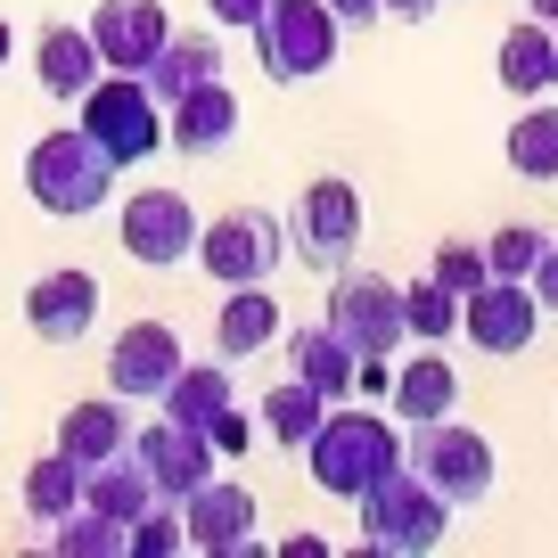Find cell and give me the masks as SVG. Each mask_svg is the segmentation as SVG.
Listing matches in <instances>:
<instances>
[{
    "label": "cell",
    "mask_w": 558,
    "mask_h": 558,
    "mask_svg": "<svg viewBox=\"0 0 558 558\" xmlns=\"http://www.w3.org/2000/svg\"><path fill=\"white\" fill-rule=\"evenodd\" d=\"M288 362H296V378L320 386L329 402L353 395V345L329 329V320H320V329H288Z\"/></svg>",
    "instance_id": "obj_25"
},
{
    "label": "cell",
    "mask_w": 558,
    "mask_h": 558,
    "mask_svg": "<svg viewBox=\"0 0 558 558\" xmlns=\"http://www.w3.org/2000/svg\"><path fill=\"white\" fill-rule=\"evenodd\" d=\"M337 41H345V25H337L329 0H271L255 25V58L271 83H313V74L337 66Z\"/></svg>",
    "instance_id": "obj_4"
},
{
    "label": "cell",
    "mask_w": 558,
    "mask_h": 558,
    "mask_svg": "<svg viewBox=\"0 0 558 558\" xmlns=\"http://www.w3.org/2000/svg\"><path fill=\"white\" fill-rule=\"evenodd\" d=\"M353 509H362V550H386V558H418V550H436L444 525H452V501H444V493L427 485L411 460H402V469H386Z\"/></svg>",
    "instance_id": "obj_3"
},
{
    "label": "cell",
    "mask_w": 558,
    "mask_h": 558,
    "mask_svg": "<svg viewBox=\"0 0 558 558\" xmlns=\"http://www.w3.org/2000/svg\"><path fill=\"white\" fill-rule=\"evenodd\" d=\"M509 173L558 181V107H525V116L509 123Z\"/></svg>",
    "instance_id": "obj_29"
},
{
    "label": "cell",
    "mask_w": 558,
    "mask_h": 558,
    "mask_svg": "<svg viewBox=\"0 0 558 558\" xmlns=\"http://www.w3.org/2000/svg\"><path fill=\"white\" fill-rule=\"evenodd\" d=\"M402 460H411L452 509H476L493 493V444L476 436V427H452V418H418L411 444H402Z\"/></svg>",
    "instance_id": "obj_9"
},
{
    "label": "cell",
    "mask_w": 558,
    "mask_h": 558,
    "mask_svg": "<svg viewBox=\"0 0 558 558\" xmlns=\"http://www.w3.org/2000/svg\"><path fill=\"white\" fill-rule=\"evenodd\" d=\"M58 452L83 460V469H99V460L132 452V411H123V395H107V402H74V411L58 418Z\"/></svg>",
    "instance_id": "obj_21"
},
{
    "label": "cell",
    "mask_w": 558,
    "mask_h": 558,
    "mask_svg": "<svg viewBox=\"0 0 558 558\" xmlns=\"http://www.w3.org/2000/svg\"><path fill=\"white\" fill-rule=\"evenodd\" d=\"M353 246H362V190L337 173L304 181L296 190V214H288V255L304 271H345Z\"/></svg>",
    "instance_id": "obj_5"
},
{
    "label": "cell",
    "mask_w": 558,
    "mask_h": 558,
    "mask_svg": "<svg viewBox=\"0 0 558 558\" xmlns=\"http://www.w3.org/2000/svg\"><path fill=\"white\" fill-rule=\"evenodd\" d=\"M525 288L542 296V313H558V246H542V263L525 271Z\"/></svg>",
    "instance_id": "obj_37"
},
{
    "label": "cell",
    "mask_w": 558,
    "mask_h": 558,
    "mask_svg": "<svg viewBox=\"0 0 558 558\" xmlns=\"http://www.w3.org/2000/svg\"><path fill=\"white\" fill-rule=\"evenodd\" d=\"M386 17H402V25H418V17H436V0H386Z\"/></svg>",
    "instance_id": "obj_41"
},
{
    "label": "cell",
    "mask_w": 558,
    "mask_h": 558,
    "mask_svg": "<svg viewBox=\"0 0 558 558\" xmlns=\"http://www.w3.org/2000/svg\"><path fill=\"white\" fill-rule=\"evenodd\" d=\"M165 34H173L165 0H99V9H90V41H99L107 74H148V58L165 50Z\"/></svg>",
    "instance_id": "obj_14"
},
{
    "label": "cell",
    "mask_w": 558,
    "mask_h": 558,
    "mask_svg": "<svg viewBox=\"0 0 558 558\" xmlns=\"http://www.w3.org/2000/svg\"><path fill=\"white\" fill-rule=\"evenodd\" d=\"M123 165L107 157L99 140L83 132V123H66V132H41L34 148H25V197H34L41 214H58V222H83V214L107 206V190H116Z\"/></svg>",
    "instance_id": "obj_1"
},
{
    "label": "cell",
    "mask_w": 558,
    "mask_h": 558,
    "mask_svg": "<svg viewBox=\"0 0 558 558\" xmlns=\"http://www.w3.org/2000/svg\"><path fill=\"white\" fill-rule=\"evenodd\" d=\"M550 90H558V25H550Z\"/></svg>",
    "instance_id": "obj_43"
},
{
    "label": "cell",
    "mask_w": 558,
    "mask_h": 558,
    "mask_svg": "<svg viewBox=\"0 0 558 558\" xmlns=\"http://www.w3.org/2000/svg\"><path fill=\"white\" fill-rule=\"evenodd\" d=\"M116 239L132 263H148V271H173V263L197 255V206L181 190H132L116 214Z\"/></svg>",
    "instance_id": "obj_10"
},
{
    "label": "cell",
    "mask_w": 558,
    "mask_h": 558,
    "mask_svg": "<svg viewBox=\"0 0 558 558\" xmlns=\"http://www.w3.org/2000/svg\"><path fill=\"white\" fill-rule=\"evenodd\" d=\"M534 329H542V296L525 288V279H485L476 296H460V337H469L476 353H493V362L525 353Z\"/></svg>",
    "instance_id": "obj_11"
},
{
    "label": "cell",
    "mask_w": 558,
    "mask_h": 558,
    "mask_svg": "<svg viewBox=\"0 0 558 558\" xmlns=\"http://www.w3.org/2000/svg\"><path fill=\"white\" fill-rule=\"evenodd\" d=\"M50 550L58 558H123V525L99 518V509H66V518L50 525Z\"/></svg>",
    "instance_id": "obj_31"
},
{
    "label": "cell",
    "mask_w": 558,
    "mask_h": 558,
    "mask_svg": "<svg viewBox=\"0 0 558 558\" xmlns=\"http://www.w3.org/2000/svg\"><path fill=\"white\" fill-rule=\"evenodd\" d=\"M25 518L34 525H58L66 509H83V460H66V452H41L34 469H25Z\"/></svg>",
    "instance_id": "obj_27"
},
{
    "label": "cell",
    "mask_w": 558,
    "mask_h": 558,
    "mask_svg": "<svg viewBox=\"0 0 558 558\" xmlns=\"http://www.w3.org/2000/svg\"><path fill=\"white\" fill-rule=\"evenodd\" d=\"M271 337H279V296H263V279L230 288L222 313H214V353H222V362H255Z\"/></svg>",
    "instance_id": "obj_20"
},
{
    "label": "cell",
    "mask_w": 558,
    "mask_h": 558,
    "mask_svg": "<svg viewBox=\"0 0 558 558\" xmlns=\"http://www.w3.org/2000/svg\"><path fill=\"white\" fill-rule=\"evenodd\" d=\"M525 17H542V25H558V0H525Z\"/></svg>",
    "instance_id": "obj_42"
},
{
    "label": "cell",
    "mask_w": 558,
    "mask_h": 558,
    "mask_svg": "<svg viewBox=\"0 0 558 558\" xmlns=\"http://www.w3.org/2000/svg\"><path fill=\"white\" fill-rule=\"evenodd\" d=\"M34 74L50 99H83L90 83H99V41H90V25H50V34L34 41Z\"/></svg>",
    "instance_id": "obj_19"
},
{
    "label": "cell",
    "mask_w": 558,
    "mask_h": 558,
    "mask_svg": "<svg viewBox=\"0 0 558 558\" xmlns=\"http://www.w3.org/2000/svg\"><path fill=\"white\" fill-rule=\"evenodd\" d=\"M320 418H329V395H320V386H304L296 369H288V378H279L271 395H263L255 427H263V436L279 444V452H304V444H313V427H320Z\"/></svg>",
    "instance_id": "obj_23"
},
{
    "label": "cell",
    "mask_w": 558,
    "mask_h": 558,
    "mask_svg": "<svg viewBox=\"0 0 558 558\" xmlns=\"http://www.w3.org/2000/svg\"><path fill=\"white\" fill-rule=\"evenodd\" d=\"M542 246H550V239H542L534 222H501V230L485 239V263H493V279H525V271L542 263Z\"/></svg>",
    "instance_id": "obj_32"
},
{
    "label": "cell",
    "mask_w": 558,
    "mask_h": 558,
    "mask_svg": "<svg viewBox=\"0 0 558 558\" xmlns=\"http://www.w3.org/2000/svg\"><path fill=\"white\" fill-rule=\"evenodd\" d=\"M279 255H288V222L263 214V206H230V214H214V222H197V263H206V279H222V288L271 279Z\"/></svg>",
    "instance_id": "obj_8"
},
{
    "label": "cell",
    "mask_w": 558,
    "mask_h": 558,
    "mask_svg": "<svg viewBox=\"0 0 558 558\" xmlns=\"http://www.w3.org/2000/svg\"><path fill=\"white\" fill-rule=\"evenodd\" d=\"M25 329L41 337V345H83L90 329H99V279L90 271H41L34 288H25Z\"/></svg>",
    "instance_id": "obj_15"
},
{
    "label": "cell",
    "mask_w": 558,
    "mask_h": 558,
    "mask_svg": "<svg viewBox=\"0 0 558 558\" xmlns=\"http://www.w3.org/2000/svg\"><path fill=\"white\" fill-rule=\"evenodd\" d=\"M329 329L353 345V362H395L402 353V288L378 271H329Z\"/></svg>",
    "instance_id": "obj_6"
},
{
    "label": "cell",
    "mask_w": 558,
    "mask_h": 558,
    "mask_svg": "<svg viewBox=\"0 0 558 558\" xmlns=\"http://www.w3.org/2000/svg\"><path fill=\"white\" fill-rule=\"evenodd\" d=\"M173 369H181V329L173 320H132V329H116L107 386H116L123 402H157L165 386H173Z\"/></svg>",
    "instance_id": "obj_13"
},
{
    "label": "cell",
    "mask_w": 558,
    "mask_h": 558,
    "mask_svg": "<svg viewBox=\"0 0 558 558\" xmlns=\"http://www.w3.org/2000/svg\"><path fill=\"white\" fill-rule=\"evenodd\" d=\"M83 132L99 140L116 165H148L165 148V107L148 99L140 74H99V83L83 90Z\"/></svg>",
    "instance_id": "obj_7"
},
{
    "label": "cell",
    "mask_w": 558,
    "mask_h": 558,
    "mask_svg": "<svg viewBox=\"0 0 558 558\" xmlns=\"http://www.w3.org/2000/svg\"><path fill=\"white\" fill-rule=\"evenodd\" d=\"M214 74H222V41H214V34H165V50L148 58L140 83H148V99H157V107H173L181 90L214 83Z\"/></svg>",
    "instance_id": "obj_22"
},
{
    "label": "cell",
    "mask_w": 558,
    "mask_h": 558,
    "mask_svg": "<svg viewBox=\"0 0 558 558\" xmlns=\"http://www.w3.org/2000/svg\"><path fill=\"white\" fill-rule=\"evenodd\" d=\"M206 436H214V452H246V444H255V427H246L239 402H222V411L206 418Z\"/></svg>",
    "instance_id": "obj_35"
},
{
    "label": "cell",
    "mask_w": 558,
    "mask_h": 558,
    "mask_svg": "<svg viewBox=\"0 0 558 558\" xmlns=\"http://www.w3.org/2000/svg\"><path fill=\"white\" fill-rule=\"evenodd\" d=\"M132 460L157 476V501H190L214 476V436L181 427V418H157V427H132Z\"/></svg>",
    "instance_id": "obj_12"
},
{
    "label": "cell",
    "mask_w": 558,
    "mask_h": 558,
    "mask_svg": "<svg viewBox=\"0 0 558 558\" xmlns=\"http://www.w3.org/2000/svg\"><path fill=\"white\" fill-rule=\"evenodd\" d=\"M181 534H190V550H214V558L255 550V493L230 485V476H206V485L181 501Z\"/></svg>",
    "instance_id": "obj_16"
},
{
    "label": "cell",
    "mask_w": 558,
    "mask_h": 558,
    "mask_svg": "<svg viewBox=\"0 0 558 558\" xmlns=\"http://www.w3.org/2000/svg\"><path fill=\"white\" fill-rule=\"evenodd\" d=\"M9 50H17V41H9V25H0V66H9Z\"/></svg>",
    "instance_id": "obj_44"
},
{
    "label": "cell",
    "mask_w": 558,
    "mask_h": 558,
    "mask_svg": "<svg viewBox=\"0 0 558 558\" xmlns=\"http://www.w3.org/2000/svg\"><path fill=\"white\" fill-rule=\"evenodd\" d=\"M206 9H214V25H230V34H255L271 0H206Z\"/></svg>",
    "instance_id": "obj_36"
},
{
    "label": "cell",
    "mask_w": 558,
    "mask_h": 558,
    "mask_svg": "<svg viewBox=\"0 0 558 558\" xmlns=\"http://www.w3.org/2000/svg\"><path fill=\"white\" fill-rule=\"evenodd\" d=\"M493 66H501V90H509V99H542V90H550V25H542V17L509 25Z\"/></svg>",
    "instance_id": "obj_26"
},
{
    "label": "cell",
    "mask_w": 558,
    "mask_h": 558,
    "mask_svg": "<svg viewBox=\"0 0 558 558\" xmlns=\"http://www.w3.org/2000/svg\"><path fill=\"white\" fill-rule=\"evenodd\" d=\"M386 402H395L402 427H418V418H452V411H460V369L444 362V345H427L411 369H395Z\"/></svg>",
    "instance_id": "obj_18"
},
{
    "label": "cell",
    "mask_w": 558,
    "mask_h": 558,
    "mask_svg": "<svg viewBox=\"0 0 558 558\" xmlns=\"http://www.w3.org/2000/svg\"><path fill=\"white\" fill-rule=\"evenodd\" d=\"M402 329H411L418 345H444V337H460V296L444 288V279H418V288H402Z\"/></svg>",
    "instance_id": "obj_30"
},
{
    "label": "cell",
    "mask_w": 558,
    "mask_h": 558,
    "mask_svg": "<svg viewBox=\"0 0 558 558\" xmlns=\"http://www.w3.org/2000/svg\"><path fill=\"white\" fill-rule=\"evenodd\" d=\"M230 140H239V99H230L222 74L165 107V148H181V157H222Z\"/></svg>",
    "instance_id": "obj_17"
},
{
    "label": "cell",
    "mask_w": 558,
    "mask_h": 558,
    "mask_svg": "<svg viewBox=\"0 0 558 558\" xmlns=\"http://www.w3.org/2000/svg\"><path fill=\"white\" fill-rule=\"evenodd\" d=\"M304 460H313V485L329 493V501H362L386 469H402V436L386 427L378 411H345V402H329V418L313 427Z\"/></svg>",
    "instance_id": "obj_2"
},
{
    "label": "cell",
    "mask_w": 558,
    "mask_h": 558,
    "mask_svg": "<svg viewBox=\"0 0 558 558\" xmlns=\"http://www.w3.org/2000/svg\"><path fill=\"white\" fill-rule=\"evenodd\" d=\"M329 9H337L345 34H353V25H369V17H386V0H329Z\"/></svg>",
    "instance_id": "obj_38"
},
{
    "label": "cell",
    "mask_w": 558,
    "mask_h": 558,
    "mask_svg": "<svg viewBox=\"0 0 558 558\" xmlns=\"http://www.w3.org/2000/svg\"><path fill=\"white\" fill-rule=\"evenodd\" d=\"M157 402H165V418H181V427H206V418L230 402V362H181Z\"/></svg>",
    "instance_id": "obj_28"
},
{
    "label": "cell",
    "mask_w": 558,
    "mask_h": 558,
    "mask_svg": "<svg viewBox=\"0 0 558 558\" xmlns=\"http://www.w3.org/2000/svg\"><path fill=\"white\" fill-rule=\"evenodd\" d=\"M83 509H99V518L132 525L140 509H157V476L140 469L132 452H116V460H99V469H83Z\"/></svg>",
    "instance_id": "obj_24"
},
{
    "label": "cell",
    "mask_w": 558,
    "mask_h": 558,
    "mask_svg": "<svg viewBox=\"0 0 558 558\" xmlns=\"http://www.w3.org/2000/svg\"><path fill=\"white\" fill-rule=\"evenodd\" d=\"M279 558H329V542H320V534H288V542H279Z\"/></svg>",
    "instance_id": "obj_40"
},
{
    "label": "cell",
    "mask_w": 558,
    "mask_h": 558,
    "mask_svg": "<svg viewBox=\"0 0 558 558\" xmlns=\"http://www.w3.org/2000/svg\"><path fill=\"white\" fill-rule=\"evenodd\" d=\"M353 386H362V395H386V386H395V369H386V362H353Z\"/></svg>",
    "instance_id": "obj_39"
},
{
    "label": "cell",
    "mask_w": 558,
    "mask_h": 558,
    "mask_svg": "<svg viewBox=\"0 0 558 558\" xmlns=\"http://www.w3.org/2000/svg\"><path fill=\"white\" fill-rule=\"evenodd\" d=\"M427 279H444L452 296H476V288L493 279V263H485V246H476V239H444L436 263H427Z\"/></svg>",
    "instance_id": "obj_33"
},
{
    "label": "cell",
    "mask_w": 558,
    "mask_h": 558,
    "mask_svg": "<svg viewBox=\"0 0 558 558\" xmlns=\"http://www.w3.org/2000/svg\"><path fill=\"white\" fill-rule=\"evenodd\" d=\"M181 501H157V509H140L132 525H123V550L132 558H165V550H181Z\"/></svg>",
    "instance_id": "obj_34"
}]
</instances>
